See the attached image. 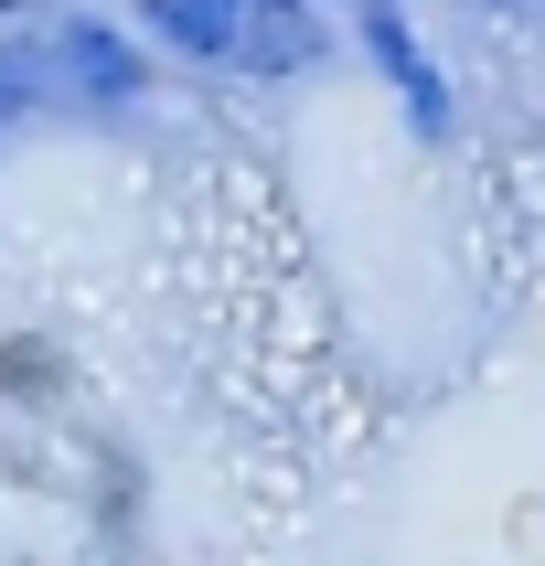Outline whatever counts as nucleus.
<instances>
[{
    "label": "nucleus",
    "mask_w": 545,
    "mask_h": 566,
    "mask_svg": "<svg viewBox=\"0 0 545 566\" xmlns=\"http://www.w3.org/2000/svg\"><path fill=\"white\" fill-rule=\"evenodd\" d=\"M43 86H54V107L118 118V107L150 96V32H118V22H96V11H54L43 22Z\"/></svg>",
    "instance_id": "f257e3e1"
},
{
    "label": "nucleus",
    "mask_w": 545,
    "mask_h": 566,
    "mask_svg": "<svg viewBox=\"0 0 545 566\" xmlns=\"http://www.w3.org/2000/svg\"><path fill=\"white\" fill-rule=\"evenodd\" d=\"M332 64V0H247V43H235V75L256 86H289Z\"/></svg>",
    "instance_id": "f03ea898"
},
{
    "label": "nucleus",
    "mask_w": 545,
    "mask_h": 566,
    "mask_svg": "<svg viewBox=\"0 0 545 566\" xmlns=\"http://www.w3.org/2000/svg\"><path fill=\"white\" fill-rule=\"evenodd\" d=\"M353 22H364V54H375V75L407 96L417 139H439V128H449V75H439V54L407 32V11H396V0H385V11H353Z\"/></svg>",
    "instance_id": "7ed1b4c3"
},
{
    "label": "nucleus",
    "mask_w": 545,
    "mask_h": 566,
    "mask_svg": "<svg viewBox=\"0 0 545 566\" xmlns=\"http://www.w3.org/2000/svg\"><path fill=\"white\" fill-rule=\"evenodd\" d=\"M128 11H139V32H150L160 54L235 75V43H247V0H128Z\"/></svg>",
    "instance_id": "20e7f679"
},
{
    "label": "nucleus",
    "mask_w": 545,
    "mask_h": 566,
    "mask_svg": "<svg viewBox=\"0 0 545 566\" xmlns=\"http://www.w3.org/2000/svg\"><path fill=\"white\" fill-rule=\"evenodd\" d=\"M32 107H43V96H32V75L11 64V43H0V128H11V118H32Z\"/></svg>",
    "instance_id": "39448f33"
},
{
    "label": "nucleus",
    "mask_w": 545,
    "mask_h": 566,
    "mask_svg": "<svg viewBox=\"0 0 545 566\" xmlns=\"http://www.w3.org/2000/svg\"><path fill=\"white\" fill-rule=\"evenodd\" d=\"M64 0H0V32H32V22H54Z\"/></svg>",
    "instance_id": "423d86ee"
},
{
    "label": "nucleus",
    "mask_w": 545,
    "mask_h": 566,
    "mask_svg": "<svg viewBox=\"0 0 545 566\" xmlns=\"http://www.w3.org/2000/svg\"><path fill=\"white\" fill-rule=\"evenodd\" d=\"M332 11H385V0H332Z\"/></svg>",
    "instance_id": "0eeeda50"
}]
</instances>
